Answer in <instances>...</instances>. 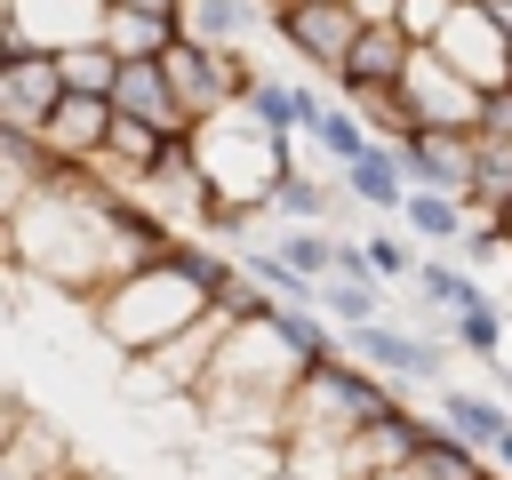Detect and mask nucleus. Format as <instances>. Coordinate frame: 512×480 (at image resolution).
Masks as SVG:
<instances>
[{
  "label": "nucleus",
  "mask_w": 512,
  "mask_h": 480,
  "mask_svg": "<svg viewBox=\"0 0 512 480\" xmlns=\"http://www.w3.org/2000/svg\"><path fill=\"white\" fill-rule=\"evenodd\" d=\"M56 104H64L56 56H0V128L8 136H40Z\"/></svg>",
  "instance_id": "1a4fd4ad"
},
{
  "label": "nucleus",
  "mask_w": 512,
  "mask_h": 480,
  "mask_svg": "<svg viewBox=\"0 0 512 480\" xmlns=\"http://www.w3.org/2000/svg\"><path fill=\"white\" fill-rule=\"evenodd\" d=\"M488 376H496V400H504V408H512V360H496V368H488Z\"/></svg>",
  "instance_id": "2f4dec72"
},
{
  "label": "nucleus",
  "mask_w": 512,
  "mask_h": 480,
  "mask_svg": "<svg viewBox=\"0 0 512 480\" xmlns=\"http://www.w3.org/2000/svg\"><path fill=\"white\" fill-rule=\"evenodd\" d=\"M488 464H496V472H504V480H512V432H504V448H496V456H488Z\"/></svg>",
  "instance_id": "473e14b6"
},
{
  "label": "nucleus",
  "mask_w": 512,
  "mask_h": 480,
  "mask_svg": "<svg viewBox=\"0 0 512 480\" xmlns=\"http://www.w3.org/2000/svg\"><path fill=\"white\" fill-rule=\"evenodd\" d=\"M176 40H184L176 16H152V8H112V16H104V48H112L120 64H160Z\"/></svg>",
  "instance_id": "f3484780"
},
{
  "label": "nucleus",
  "mask_w": 512,
  "mask_h": 480,
  "mask_svg": "<svg viewBox=\"0 0 512 480\" xmlns=\"http://www.w3.org/2000/svg\"><path fill=\"white\" fill-rule=\"evenodd\" d=\"M272 40L280 48H296V64H312V72H344V56H352V40H360V16H352V0H280L272 8Z\"/></svg>",
  "instance_id": "0eeeda50"
},
{
  "label": "nucleus",
  "mask_w": 512,
  "mask_h": 480,
  "mask_svg": "<svg viewBox=\"0 0 512 480\" xmlns=\"http://www.w3.org/2000/svg\"><path fill=\"white\" fill-rule=\"evenodd\" d=\"M384 408H400V392L384 384V376H368L360 360H320L296 392H288V416H280V448H336V456H352V440L384 416Z\"/></svg>",
  "instance_id": "7ed1b4c3"
},
{
  "label": "nucleus",
  "mask_w": 512,
  "mask_h": 480,
  "mask_svg": "<svg viewBox=\"0 0 512 480\" xmlns=\"http://www.w3.org/2000/svg\"><path fill=\"white\" fill-rule=\"evenodd\" d=\"M400 232H416L424 248H448V240H464V232H472V200H456V192H408Z\"/></svg>",
  "instance_id": "aec40b11"
},
{
  "label": "nucleus",
  "mask_w": 512,
  "mask_h": 480,
  "mask_svg": "<svg viewBox=\"0 0 512 480\" xmlns=\"http://www.w3.org/2000/svg\"><path fill=\"white\" fill-rule=\"evenodd\" d=\"M400 160H408V184H416V192H456V200H472V184H480V136H456V128H416V136L400 144Z\"/></svg>",
  "instance_id": "6e6552de"
},
{
  "label": "nucleus",
  "mask_w": 512,
  "mask_h": 480,
  "mask_svg": "<svg viewBox=\"0 0 512 480\" xmlns=\"http://www.w3.org/2000/svg\"><path fill=\"white\" fill-rule=\"evenodd\" d=\"M488 480H504V472H488Z\"/></svg>",
  "instance_id": "4c0bfd02"
},
{
  "label": "nucleus",
  "mask_w": 512,
  "mask_h": 480,
  "mask_svg": "<svg viewBox=\"0 0 512 480\" xmlns=\"http://www.w3.org/2000/svg\"><path fill=\"white\" fill-rule=\"evenodd\" d=\"M312 304H320V320H328V328H344V336H352V328H376V320H384V280H320V296H312Z\"/></svg>",
  "instance_id": "5701e85b"
},
{
  "label": "nucleus",
  "mask_w": 512,
  "mask_h": 480,
  "mask_svg": "<svg viewBox=\"0 0 512 480\" xmlns=\"http://www.w3.org/2000/svg\"><path fill=\"white\" fill-rule=\"evenodd\" d=\"M336 208H344V184H336V176H312V168H296V176L272 192V216H280V224H328Z\"/></svg>",
  "instance_id": "412c9836"
},
{
  "label": "nucleus",
  "mask_w": 512,
  "mask_h": 480,
  "mask_svg": "<svg viewBox=\"0 0 512 480\" xmlns=\"http://www.w3.org/2000/svg\"><path fill=\"white\" fill-rule=\"evenodd\" d=\"M296 144H304V136H272V128L248 120L240 104L216 112V120H200V128H192V152H200V176H208V192H216V216H232V208L272 216V192L296 176Z\"/></svg>",
  "instance_id": "f03ea898"
},
{
  "label": "nucleus",
  "mask_w": 512,
  "mask_h": 480,
  "mask_svg": "<svg viewBox=\"0 0 512 480\" xmlns=\"http://www.w3.org/2000/svg\"><path fill=\"white\" fill-rule=\"evenodd\" d=\"M264 248H272V256H280L288 272H304L312 288H320V280L336 272V232H328V224H280V232H272Z\"/></svg>",
  "instance_id": "4be33fe9"
},
{
  "label": "nucleus",
  "mask_w": 512,
  "mask_h": 480,
  "mask_svg": "<svg viewBox=\"0 0 512 480\" xmlns=\"http://www.w3.org/2000/svg\"><path fill=\"white\" fill-rule=\"evenodd\" d=\"M264 8H280V0H264Z\"/></svg>",
  "instance_id": "e433bc0d"
},
{
  "label": "nucleus",
  "mask_w": 512,
  "mask_h": 480,
  "mask_svg": "<svg viewBox=\"0 0 512 480\" xmlns=\"http://www.w3.org/2000/svg\"><path fill=\"white\" fill-rule=\"evenodd\" d=\"M112 112H120V120H144V128H160V136H192V112H184L168 64H120Z\"/></svg>",
  "instance_id": "f8f14e48"
},
{
  "label": "nucleus",
  "mask_w": 512,
  "mask_h": 480,
  "mask_svg": "<svg viewBox=\"0 0 512 480\" xmlns=\"http://www.w3.org/2000/svg\"><path fill=\"white\" fill-rule=\"evenodd\" d=\"M408 104H416V128H456V136H480V88L472 80H456L432 48L416 56V72H408Z\"/></svg>",
  "instance_id": "9d476101"
},
{
  "label": "nucleus",
  "mask_w": 512,
  "mask_h": 480,
  "mask_svg": "<svg viewBox=\"0 0 512 480\" xmlns=\"http://www.w3.org/2000/svg\"><path fill=\"white\" fill-rule=\"evenodd\" d=\"M432 56H440L456 80H472L480 96H504V88H512V32L496 24L488 0H456V16H448V32L432 40Z\"/></svg>",
  "instance_id": "423d86ee"
},
{
  "label": "nucleus",
  "mask_w": 512,
  "mask_h": 480,
  "mask_svg": "<svg viewBox=\"0 0 512 480\" xmlns=\"http://www.w3.org/2000/svg\"><path fill=\"white\" fill-rule=\"evenodd\" d=\"M280 480H288V472H280Z\"/></svg>",
  "instance_id": "58836bf2"
},
{
  "label": "nucleus",
  "mask_w": 512,
  "mask_h": 480,
  "mask_svg": "<svg viewBox=\"0 0 512 480\" xmlns=\"http://www.w3.org/2000/svg\"><path fill=\"white\" fill-rule=\"evenodd\" d=\"M128 200H144V192H112L96 168L56 160V184L32 192L24 208H8V264L24 280H48L72 304H96L128 272V248H120V208Z\"/></svg>",
  "instance_id": "f257e3e1"
},
{
  "label": "nucleus",
  "mask_w": 512,
  "mask_h": 480,
  "mask_svg": "<svg viewBox=\"0 0 512 480\" xmlns=\"http://www.w3.org/2000/svg\"><path fill=\"white\" fill-rule=\"evenodd\" d=\"M184 40H200V48H240L248 56V40L256 32H272V8L264 0H184Z\"/></svg>",
  "instance_id": "2eb2a0df"
},
{
  "label": "nucleus",
  "mask_w": 512,
  "mask_h": 480,
  "mask_svg": "<svg viewBox=\"0 0 512 480\" xmlns=\"http://www.w3.org/2000/svg\"><path fill=\"white\" fill-rule=\"evenodd\" d=\"M416 296H424L440 320H464V312H480V304H488L480 272H472V264H448V256H424V272H416Z\"/></svg>",
  "instance_id": "6ab92c4d"
},
{
  "label": "nucleus",
  "mask_w": 512,
  "mask_h": 480,
  "mask_svg": "<svg viewBox=\"0 0 512 480\" xmlns=\"http://www.w3.org/2000/svg\"><path fill=\"white\" fill-rule=\"evenodd\" d=\"M56 72H64V88H72V96H112V88H120V56H112L104 40L64 48V56H56Z\"/></svg>",
  "instance_id": "a878e982"
},
{
  "label": "nucleus",
  "mask_w": 512,
  "mask_h": 480,
  "mask_svg": "<svg viewBox=\"0 0 512 480\" xmlns=\"http://www.w3.org/2000/svg\"><path fill=\"white\" fill-rule=\"evenodd\" d=\"M360 248H368V272H376V280H416V272H424V256H416V232H392V224H376V232H360Z\"/></svg>",
  "instance_id": "bb28decb"
},
{
  "label": "nucleus",
  "mask_w": 512,
  "mask_h": 480,
  "mask_svg": "<svg viewBox=\"0 0 512 480\" xmlns=\"http://www.w3.org/2000/svg\"><path fill=\"white\" fill-rule=\"evenodd\" d=\"M336 184H344V200H352V208H368V216H384V224H392V216L408 208V192H416V184H408L400 144H376V152H368L360 168H344Z\"/></svg>",
  "instance_id": "dca6fc26"
},
{
  "label": "nucleus",
  "mask_w": 512,
  "mask_h": 480,
  "mask_svg": "<svg viewBox=\"0 0 512 480\" xmlns=\"http://www.w3.org/2000/svg\"><path fill=\"white\" fill-rule=\"evenodd\" d=\"M480 136H512V88L480 104Z\"/></svg>",
  "instance_id": "c85d7f7f"
},
{
  "label": "nucleus",
  "mask_w": 512,
  "mask_h": 480,
  "mask_svg": "<svg viewBox=\"0 0 512 480\" xmlns=\"http://www.w3.org/2000/svg\"><path fill=\"white\" fill-rule=\"evenodd\" d=\"M416 56H424V48H416L400 24H360V40H352V56H344V72H336V96H352V88H408Z\"/></svg>",
  "instance_id": "9b49d317"
},
{
  "label": "nucleus",
  "mask_w": 512,
  "mask_h": 480,
  "mask_svg": "<svg viewBox=\"0 0 512 480\" xmlns=\"http://www.w3.org/2000/svg\"><path fill=\"white\" fill-rule=\"evenodd\" d=\"M240 272H248V288H256L264 304H312V296H320V288H312L304 272H288L264 240H256V248H240Z\"/></svg>",
  "instance_id": "393cba45"
},
{
  "label": "nucleus",
  "mask_w": 512,
  "mask_h": 480,
  "mask_svg": "<svg viewBox=\"0 0 512 480\" xmlns=\"http://www.w3.org/2000/svg\"><path fill=\"white\" fill-rule=\"evenodd\" d=\"M360 24H400V0H352Z\"/></svg>",
  "instance_id": "c756f323"
},
{
  "label": "nucleus",
  "mask_w": 512,
  "mask_h": 480,
  "mask_svg": "<svg viewBox=\"0 0 512 480\" xmlns=\"http://www.w3.org/2000/svg\"><path fill=\"white\" fill-rule=\"evenodd\" d=\"M448 16H456V0H400V32H408L416 48H432V40L448 32Z\"/></svg>",
  "instance_id": "cd10ccee"
},
{
  "label": "nucleus",
  "mask_w": 512,
  "mask_h": 480,
  "mask_svg": "<svg viewBox=\"0 0 512 480\" xmlns=\"http://www.w3.org/2000/svg\"><path fill=\"white\" fill-rule=\"evenodd\" d=\"M344 104L368 120L376 144H408V136H416V104H408V88H352Z\"/></svg>",
  "instance_id": "b1692460"
},
{
  "label": "nucleus",
  "mask_w": 512,
  "mask_h": 480,
  "mask_svg": "<svg viewBox=\"0 0 512 480\" xmlns=\"http://www.w3.org/2000/svg\"><path fill=\"white\" fill-rule=\"evenodd\" d=\"M344 360H360L368 376H384L400 400H408V392H440V384H456V376H448L456 344H448L440 328H408V320L352 328V336H344Z\"/></svg>",
  "instance_id": "20e7f679"
},
{
  "label": "nucleus",
  "mask_w": 512,
  "mask_h": 480,
  "mask_svg": "<svg viewBox=\"0 0 512 480\" xmlns=\"http://www.w3.org/2000/svg\"><path fill=\"white\" fill-rule=\"evenodd\" d=\"M40 144H48L64 168H88V160H104V144H112V96H72V88H64V104L48 112Z\"/></svg>",
  "instance_id": "ddd939ff"
},
{
  "label": "nucleus",
  "mask_w": 512,
  "mask_h": 480,
  "mask_svg": "<svg viewBox=\"0 0 512 480\" xmlns=\"http://www.w3.org/2000/svg\"><path fill=\"white\" fill-rule=\"evenodd\" d=\"M488 8H496V24H504V32H512V0H488Z\"/></svg>",
  "instance_id": "f704fd0d"
},
{
  "label": "nucleus",
  "mask_w": 512,
  "mask_h": 480,
  "mask_svg": "<svg viewBox=\"0 0 512 480\" xmlns=\"http://www.w3.org/2000/svg\"><path fill=\"white\" fill-rule=\"evenodd\" d=\"M432 416H440V432H456V440L480 448V456H496L504 432H512V408H504L496 392H480V384H440V392H432Z\"/></svg>",
  "instance_id": "4468645a"
},
{
  "label": "nucleus",
  "mask_w": 512,
  "mask_h": 480,
  "mask_svg": "<svg viewBox=\"0 0 512 480\" xmlns=\"http://www.w3.org/2000/svg\"><path fill=\"white\" fill-rule=\"evenodd\" d=\"M112 0H0V56H64L104 40Z\"/></svg>",
  "instance_id": "39448f33"
},
{
  "label": "nucleus",
  "mask_w": 512,
  "mask_h": 480,
  "mask_svg": "<svg viewBox=\"0 0 512 480\" xmlns=\"http://www.w3.org/2000/svg\"><path fill=\"white\" fill-rule=\"evenodd\" d=\"M80 480H112V472H80Z\"/></svg>",
  "instance_id": "c9c22d12"
},
{
  "label": "nucleus",
  "mask_w": 512,
  "mask_h": 480,
  "mask_svg": "<svg viewBox=\"0 0 512 480\" xmlns=\"http://www.w3.org/2000/svg\"><path fill=\"white\" fill-rule=\"evenodd\" d=\"M312 104H320V88H304V80H280V72H256V80H248V96H240V112H248V120H264L272 136H304Z\"/></svg>",
  "instance_id": "a211bd4d"
},
{
  "label": "nucleus",
  "mask_w": 512,
  "mask_h": 480,
  "mask_svg": "<svg viewBox=\"0 0 512 480\" xmlns=\"http://www.w3.org/2000/svg\"><path fill=\"white\" fill-rule=\"evenodd\" d=\"M112 8H152V16H184V0H112Z\"/></svg>",
  "instance_id": "7c9ffc66"
},
{
  "label": "nucleus",
  "mask_w": 512,
  "mask_h": 480,
  "mask_svg": "<svg viewBox=\"0 0 512 480\" xmlns=\"http://www.w3.org/2000/svg\"><path fill=\"white\" fill-rule=\"evenodd\" d=\"M496 232H504V248H512V200H504V208H496Z\"/></svg>",
  "instance_id": "72a5a7b5"
}]
</instances>
